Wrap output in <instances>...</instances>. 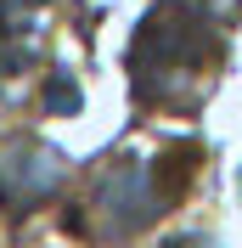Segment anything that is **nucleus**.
Returning <instances> with one entry per match:
<instances>
[{"instance_id": "2", "label": "nucleus", "mask_w": 242, "mask_h": 248, "mask_svg": "<svg viewBox=\"0 0 242 248\" xmlns=\"http://www.w3.org/2000/svg\"><path fill=\"white\" fill-rule=\"evenodd\" d=\"M169 203V186L158 170L147 164H119V170H107L96 181V198H91V215H96V232L107 243H124V237L147 232L158 209Z\"/></svg>"}, {"instance_id": "3", "label": "nucleus", "mask_w": 242, "mask_h": 248, "mask_svg": "<svg viewBox=\"0 0 242 248\" xmlns=\"http://www.w3.org/2000/svg\"><path fill=\"white\" fill-rule=\"evenodd\" d=\"M62 175H68V164L51 147H40V141H0V198L6 203L51 198L62 186Z\"/></svg>"}, {"instance_id": "5", "label": "nucleus", "mask_w": 242, "mask_h": 248, "mask_svg": "<svg viewBox=\"0 0 242 248\" xmlns=\"http://www.w3.org/2000/svg\"><path fill=\"white\" fill-rule=\"evenodd\" d=\"M164 248H220V243H214V237H197V232H192V237H175V243H164Z\"/></svg>"}, {"instance_id": "4", "label": "nucleus", "mask_w": 242, "mask_h": 248, "mask_svg": "<svg viewBox=\"0 0 242 248\" xmlns=\"http://www.w3.org/2000/svg\"><path fill=\"white\" fill-rule=\"evenodd\" d=\"M34 51V0H0V79L17 74Z\"/></svg>"}, {"instance_id": "1", "label": "nucleus", "mask_w": 242, "mask_h": 248, "mask_svg": "<svg viewBox=\"0 0 242 248\" xmlns=\"http://www.w3.org/2000/svg\"><path fill=\"white\" fill-rule=\"evenodd\" d=\"M209 57H214L209 17H197L192 6H169V12H158L147 23V34H141V46H136L141 91L158 96V102H192L203 91Z\"/></svg>"}]
</instances>
